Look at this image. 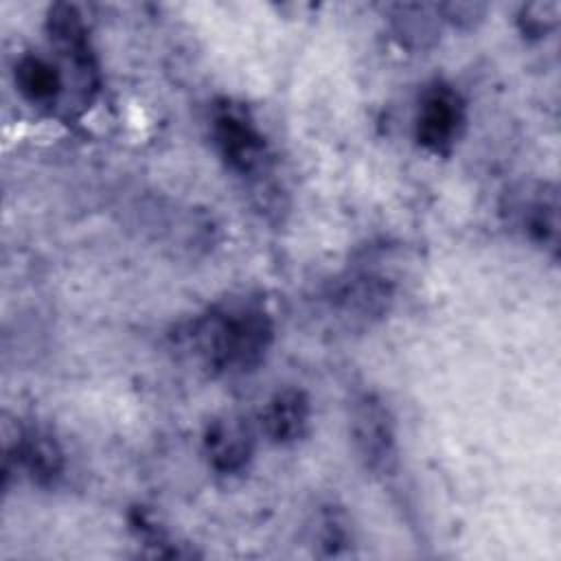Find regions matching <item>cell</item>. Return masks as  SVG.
Segmentation results:
<instances>
[{
  "label": "cell",
  "mask_w": 561,
  "mask_h": 561,
  "mask_svg": "<svg viewBox=\"0 0 561 561\" xmlns=\"http://www.w3.org/2000/svg\"><path fill=\"white\" fill-rule=\"evenodd\" d=\"M210 138L217 156L239 178H259L270 167V145L252 112L232 99L210 105Z\"/></svg>",
  "instance_id": "4"
},
{
  "label": "cell",
  "mask_w": 561,
  "mask_h": 561,
  "mask_svg": "<svg viewBox=\"0 0 561 561\" xmlns=\"http://www.w3.org/2000/svg\"><path fill=\"white\" fill-rule=\"evenodd\" d=\"M313 543H318V548H322V554L327 557L344 554L348 543H353L348 519L340 506H320L313 526Z\"/></svg>",
  "instance_id": "13"
},
{
  "label": "cell",
  "mask_w": 561,
  "mask_h": 561,
  "mask_svg": "<svg viewBox=\"0 0 561 561\" xmlns=\"http://www.w3.org/2000/svg\"><path fill=\"white\" fill-rule=\"evenodd\" d=\"M508 224L533 245L557 254L559 250V193L550 182L533 180L513 186L506 195Z\"/></svg>",
  "instance_id": "7"
},
{
  "label": "cell",
  "mask_w": 561,
  "mask_h": 561,
  "mask_svg": "<svg viewBox=\"0 0 561 561\" xmlns=\"http://www.w3.org/2000/svg\"><path fill=\"white\" fill-rule=\"evenodd\" d=\"M467 125V103L460 90L445 81H430L416 101L414 112V138L416 142L434 153L449 156L460 140Z\"/></svg>",
  "instance_id": "6"
},
{
  "label": "cell",
  "mask_w": 561,
  "mask_h": 561,
  "mask_svg": "<svg viewBox=\"0 0 561 561\" xmlns=\"http://www.w3.org/2000/svg\"><path fill=\"white\" fill-rule=\"evenodd\" d=\"M44 31L66 77V85L72 88L79 105H90L101 88V66L79 7L68 2L50 4Z\"/></svg>",
  "instance_id": "3"
},
{
  "label": "cell",
  "mask_w": 561,
  "mask_h": 561,
  "mask_svg": "<svg viewBox=\"0 0 561 561\" xmlns=\"http://www.w3.org/2000/svg\"><path fill=\"white\" fill-rule=\"evenodd\" d=\"M254 427L237 414H226L208 423L204 432V456L219 476L243 473L254 458Z\"/></svg>",
  "instance_id": "9"
},
{
  "label": "cell",
  "mask_w": 561,
  "mask_h": 561,
  "mask_svg": "<svg viewBox=\"0 0 561 561\" xmlns=\"http://www.w3.org/2000/svg\"><path fill=\"white\" fill-rule=\"evenodd\" d=\"M13 83L22 99L37 107H55L68 88L59 64L37 53H22L15 59Z\"/></svg>",
  "instance_id": "11"
},
{
  "label": "cell",
  "mask_w": 561,
  "mask_h": 561,
  "mask_svg": "<svg viewBox=\"0 0 561 561\" xmlns=\"http://www.w3.org/2000/svg\"><path fill=\"white\" fill-rule=\"evenodd\" d=\"M392 31L412 46H427L445 24L440 4H392L388 7Z\"/></svg>",
  "instance_id": "12"
},
{
  "label": "cell",
  "mask_w": 561,
  "mask_h": 561,
  "mask_svg": "<svg viewBox=\"0 0 561 561\" xmlns=\"http://www.w3.org/2000/svg\"><path fill=\"white\" fill-rule=\"evenodd\" d=\"M20 471L37 486H55L66 473V451L42 425H20L4 445V473Z\"/></svg>",
  "instance_id": "8"
},
{
  "label": "cell",
  "mask_w": 561,
  "mask_h": 561,
  "mask_svg": "<svg viewBox=\"0 0 561 561\" xmlns=\"http://www.w3.org/2000/svg\"><path fill=\"white\" fill-rule=\"evenodd\" d=\"M180 342L206 375L234 379L265 362L274 342V320L263 300L230 296L188 320Z\"/></svg>",
  "instance_id": "1"
},
{
  "label": "cell",
  "mask_w": 561,
  "mask_h": 561,
  "mask_svg": "<svg viewBox=\"0 0 561 561\" xmlns=\"http://www.w3.org/2000/svg\"><path fill=\"white\" fill-rule=\"evenodd\" d=\"M348 434L357 460L370 476H394L399 467L397 425L388 403L375 390H357L351 397Z\"/></svg>",
  "instance_id": "5"
},
{
  "label": "cell",
  "mask_w": 561,
  "mask_h": 561,
  "mask_svg": "<svg viewBox=\"0 0 561 561\" xmlns=\"http://www.w3.org/2000/svg\"><path fill=\"white\" fill-rule=\"evenodd\" d=\"M559 13H561V4L554 0L552 2H530L519 9L517 24L524 35L543 37L557 26Z\"/></svg>",
  "instance_id": "14"
},
{
  "label": "cell",
  "mask_w": 561,
  "mask_h": 561,
  "mask_svg": "<svg viewBox=\"0 0 561 561\" xmlns=\"http://www.w3.org/2000/svg\"><path fill=\"white\" fill-rule=\"evenodd\" d=\"M324 311L344 331H364L379 322L394 302V280L375 263H353L322 294Z\"/></svg>",
  "instance_id": "2"
},
{
  "label": "cell",
  "mask_w": 561,
  "mask_h": 561,
  "mask_svg": "<svg viewBox=\"0 0 561 561\" xmlns=\"http://www.w3.org/2000/svg\"><path fill=\"white\" fill-rule=\"evenodd\" d=\"M256 423L272 445H296L311 427V399L302 388H280L263 403Z\"/></svg>",
  "instance_id": "10"
}]
</instances>
